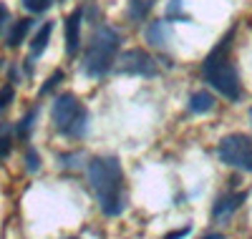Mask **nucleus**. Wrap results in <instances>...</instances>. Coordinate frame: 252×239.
Returning <instances> with one entry per match:
<instances>
[{"label":"nucleus","mask_w":252,"mask_h":239,"mask_svg":"<svg viewBox=\"0 0 252 239\" xmlns=\"http://www.w3.org/2000/svg\"><path fill=\"white\" fill-rule=\"evenodd\" d=\"M250 121H252V108H250Z\"/></svg>","instance_id":"b1692460"},{"label":"nucleus","mask_w":252,"mask_h":239,"mask_svg":"<svg viewBox=\"0 0 252 239\" xmlns=\"http://www.w3.org/2000/svg\"><path fill=\"white\" fill-rule=\"evenodd\" d=\"M0 68H3V60H0Z\"/></svg>","instance_id":"393cba45"},{"label":"nucleus","mask_w":252,"mask_h":239,"mask_svg":"<svg viewBox=\"0 0 252 239\" xmlns=\"http://www.w3.org/2000/svg\"><path fill=\"white\" fill-rule=\"evenodd\" d=\"M119 71L121 73H129V76H144V78H152L157 73V60L154 56H149L141 48H131V51H124L119 58Z\"/></svg>","instance_id":"423d86ee"},{"label":"nucleus","mask_w":252,"mask_h":239,"mask_svg":"<svg viewBox=\"0 0 252 239\" xmlns=\"http://www.w3.org/2000/svg\"><path fill=\"white\" fill-rule=\"evenodd\" d=\"M217 156L227 164L242 171H252V139L247 134H229L220 141Z\"/></svg>","instance_id":"39448f33"},{"label":"nucleus","mask_w":252,"mask_h":239,"mask_svg":"<svg viewBox=\"0 0 252 239\" xmlns=\"http://www.w3.org/2000/svg\"><path fill=\"white\" fill-rule=\"evenodd\" d=\"M10 144H13L10 128H8V126H0V159H5V156L10 154Z\"/></svg>","instance_id":"dca6fc26"},{"label":"nucleus","mask_w":252,"mask_h":239,"mask_svg":"<svg viewBox=\"0 0 252 239\" xmlns=\"http://www.w3.org/2000/svg\"><path fill=\"white\" fill-rule=\"evenodd\" d=\"M119 43H121L119 30H114L109 26H101L96 30V35L91 38V46L86 51V58H83V73L89 78H103L106 76L114 66Z\"/></svg>","instance_id":"7ed1b4c3"},{"label":"nucleus","mask_w":252,"mask_h":239,"mask_svg":"<svg viewBox=\"0 0 252 239\" xmlns=\"http://www.w3.org/2000/svg\"><path fill=\"white\" fill-rule=\"evenodd\" d=\"M212 108H215V98L207 91H197V93L189 96V111L192 114H207V111H212Z\"/></svg>","instance_id":"9b49d317"},{"label":"nucleus","mask_w":252,"mask_h":239,"mask_svg":"<svg viewBox=\"0 0 252 239\" xmlns=\"http://www.w3.org/2000/svg\"><path fill=\"white\" fill-rule=\"evenodd\" d=\"M23 5L31 13H43V10H48L53 5V0H23Z\"/></svg>","instance_id":"a211bd4d"},{"label":"nucleus","mask_w":252,"mask_h":239,"mask_svg":"<svg viewBox=\"0 0 252 239\" xmlns=\"http://www.w3.org/2000/svg\"><path fill=\"white\" fill-rule=\"evenodd\" d=\"M242 202H245V194L240 191V194H222V197L217 199V204L212 207V219H224V216H229V214H235L240 207H242Z\"/></svg>","instance_id":"6e6552de"},{"label":"nucleus","mask_w":252,"mask_h":239,"mask_svg":"<svg viewBox=\"0 0 252 239\" xmlns=\"http://www.w3.org/2000/svg\"><path fill=\"white\" fill-rule=\"evenodd\" d=\"M152 5H154V0H129V15L134 20H144L149 15Z\"/></svg>","instance_id":"ddd939ff"},{"label":"nucleus","mask_w":252,"mask_h":239,"mask_svg":"<svg viewBox=\"0 0 252 239\" xmlns=\"http://www.w3.org/2000/svg\"><path fill=\"white\" fill-rule=\"evenodd\" d=\"M61 78H63V73H61V71H56V73H53V76L46 81V86H43V89H40V93H48L51 89H56V86L61 83Z\"/></svg>","instance_id":"aec40b11"},{"label":"nucleus","mask_w":252,"mask_h":239,"mask_svg":"<svg viewBox=\"0 0 252 239\" xmlns=\"http://www.w3.org/2000/svg\"><path fill=\"white\" fill-rule=\"evenodd\" d=\"M51 33H53V23H43V26H40V30L35 33V38H33V43H31V56H28V63H33L38 56H43V51L48 48Z\"/></svg>","instance_id":"9d476101"},{"label":"nucleus","mask_w":252,"mask_h":239,"mask_svg":"<svg viewBox=\"0 0 252 239\" xmlns=\"http://www.w3.org/2000/svg\"><path fill=\"white\" fill-rule=\"evenodd\" d=\"M13 98H15V89H13V83L3 86V89H0V114H3L5 108L13 103Z\"/></svg>","instance_id":"f3484780"},{"label":"nucleus","mask_w":252,"mask_h":239,"mask_svg":"<svg viewBox=\"0 0 252 239\" xmlns=\"http://www.w3.org/2000/svg\"><path fill=\"white\" fill-rule=\"evenodd\" d=\"M204 239H224V237H222V234H207Z\"/></svg>","instance_id":"5701e85b"},{"label":"nucleus","mask_w":252,"mask_h":239,"mask_svg":"<svg viewBox=\"0 0 252 239\" xmlns=\"http://www.w3.org/2000/svg\"><path fill=\"white\" fill-rule=\"evenodd\" d=\"M166 18H174V20H189V15L184 13V5L182 0H169V5H166Z\"/></svg>","instance_id":"2eb2a0df"},{"label":"nucleus","mask_w":252,"mask_h":239,"mask_svg":"<svg viewBox=\"0 0 252 239\" xmlns=\"http://www.w3.org/2000/svg\"><path fill=\"white\" fill-rule=\"evenodd\" d=\"M31 28H33V20H28V18H23V20H18V23H13L10 35H8V46H10V48H18L20 43L26 40V35H28Z\"/></svg>","instance_id":"f8f14e48"},{"label":"nucleus","mask_w":252,"mask_h":239,"mask_svg":"<svg viewBox=\"0 0 252 239\" xmlns=\"http://www.w3.org/2000/svg\"><path fill=\"white\" fill-rule=\"evenodd\" d=\"M53 123L61 134L81 139L89 128V111L73 93H61L53 101Z\"/></svg>","instance_id":"20e7f679"},{"label":"nucleus","mask_w":252,"mask_h":239,"mask_svg":"<svg viewBox=\"0 0 252 239\" xmlns=\"http://www.w3.org/2000/svg\"><path fill=\"white\" fill-rule=\"evenodd\" d=\"M35 116H38V108H33V111H28L23 119H20V123H18V128H15L20 139H28L31 128H33V121H35Z\"/></svg>","instance_id":"4468645a"},{"label":"nucleus","mask_w":252,"mask_h":239,"mask_svg":"<svg viewBox=\"0 0 252 239\" xmlns=\"http://www.w3.org/2000/svg\"><path fill=\"white\" fill-rule=\"evenodd\" d=\"M232 38H235V30H229L220 43L217 48L207 56L204 66H202V78L212 86L217 93H222L224 98L229 101H237L242 96V89H240V73L235 68L232 58H229V46H232Z\"/></svg>","instance_id":"f03ea898"},{"label":"nucleus","mask_w":252,"mask_h":239,"mask_svg":"<svg viewBox=\"0 0 252 239\" xmlns=\"http://www.w3.org/2000/svg\"><path fill=\"white\" fill-rule=\"evenodd\" d=\"M5 23H8V8H5L3 3H0V30L5 28Z\"/></svg>","instance_id":"4be33fe9"},{"label":"nucleus","mask_w":252,"mask_h":239,"mask_svg":"<svg viewBox=\"0 0 252 239\" xmlns=\"http://www.w3.org/2000/svg\"><path fill=\"white\" fill-rule=\"evenodd\" d=\"M81 18H83V8H76L66 18V53L68 56H73L81 46Z\"/></svg>","instance_id":"0eeeda50"},{"label":"nucleus","mask_w":252,"mask_h":239,"mask_svg":"<svg viewBox=\"0 0 252 239\" xmlns=\"http://www.w3.org/2000/svg\"><path fill=\"white\" fill-rule=\"evenodd\" d=\"M89 186L106 216H119L126 207L124 171L116 156H94L86 166Z\"/></svg>","instance_id":"f257e3e1"},{"label":"nucleus","mask_w":252,"mask_h":239,"mask_svg":"<svg viewBox=\"0 0 252 239\" xmlns=\"http://www.w3.org/2000/svg\"><path fill=\"white\" fill-rule=\"evenodd\" d=\"M189 234V227H182V229H177V232H169L164 239H184Z\"/></svg>","instance_id":"412c9836"},{"label":"nucleus","mask_w":252,"mask_h":239,"mask_svg":"<svg viewBox=\"0 0 252 239\" xmlns=\"http://www.w3.org/2000/svg\"><path fill=\"white\" fill-rule=\"evenodd\" d=\"M26 164H28V171H38V169H40V156L35 154L33 149L26 151Z\"/></svg>","instance_id":"6ab92c4d"},{"label":"nucleus","mask_w":252,"mask_h":239,"mask_svg":"<svg viewBox=\"0 0 252 239\" xmlns=\"http://www.w3.org/2000/svg\"><path fill=\"white\" fill-rule=\"evenodd\" d=\"M144 35H146V43H152V46L161 48V46H166V40H169L172 28H169L166 20H154V23L146 26V33Z\"/></svg>","instance_id":"1a4fd4ad"}]
</instances>
